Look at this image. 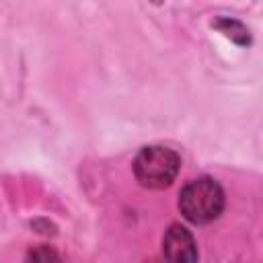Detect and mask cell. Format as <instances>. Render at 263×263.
Returning a JSON list of instances; mask_svg holds the SVG:
<instances>
[{"label": "cell", "mask_w": 263, "mask_h": 263, "mask_svg": "<svg viewBox=\"0 0 263 263\" xmlns=\"http://www.w3.org/2000/svg\"><path fill=\"white\" fill-rule=\"evenodd\" d=\"M181 214L193 224H208L222 214L224 193L212 179H193L179 193Z\"/></svg>", "instance_id": "cell-1"}, {"label": "cell", "mask_w": 263, "mask_h": 263, "mask_svg": "<svg viewBox=\"0 0 263 263\" xmlns=\"http://www.w3.org/2000/svg\"><path fill=\"white\" fill-rule=\"evenodd\" d=\"M181 166L177 152L164 146H146L134 160V175L148 189H162L173 183Z\"/></svg>", "instance_id": "cell-2"}, {"label": "cell", "mask_w": 263, "mask_h": 263, "mask_svg": "<svg viewBox=\"0 0 263 263\" xmlns=\"http://www.w3.org/2000/svg\"><path fill=\"white\" fill-rule=\"evenodd\" d=\"M162 253L166 263H197V245L191 232L179 224H173L164 232Z\"/></svg>", "instance_id": "cell-3"}, {"label": "cell", "mask_w": 263, "mask_h": 263, "mask_svg": "<svg viewBox=\"0 0 263 263\" xmlns=\"http://www.w3.org/2000/svg\"><path fill=\"white\" fill-rule=\"evenodd\" d=\"M27 263H62V259L51 247L39 245L27 253Z\"/></svg>", "instance_id": "cell-4"}, {"label": "cell", "mask_w": 263, "mask_h": 263, "mask_svg": "<svg viewBox=\"0 0 263 263\" xmlns=\"http://www.w3.org/2000/svg\"><path fill=\"white\" fill-rule=\"evenodd\" d=\"M216 25H218L228 37H232L234 41H238V43H247V41H249L247 29H245L240 23H236V21H228V18H220Z\"/></svg>", "instance_id": "cell-5"}, {"label": "cell", "mask_w": 263, "mask_h": 263, "mask_svg": "<svg viewBox=\"0 0 263 263\" xmlns=\"http://www.w3.org/2000/svg\"><path fill=\"white\" fill-rule=\"evenodd\" d=\"M148 263H158V261H148Z\"/></svg>", "instance_id": "cell-6"}]
</instances>
